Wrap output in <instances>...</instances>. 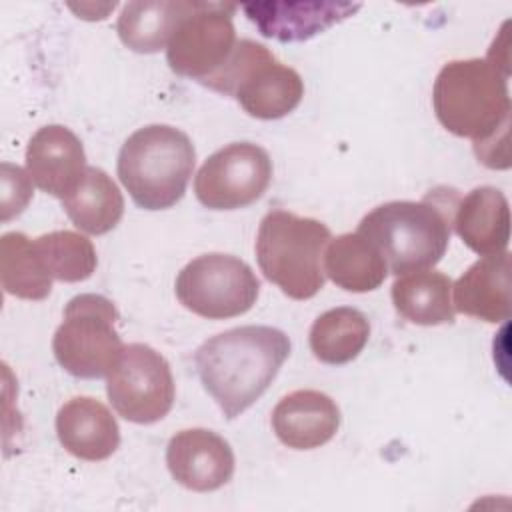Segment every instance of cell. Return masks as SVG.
Instances as JSON below:
<instances>
[{
	"label": "cell",
	"instance_id": "1",
	"mask_svg": "<svg viewBox=\"0 0 512 512\" xmlns=\"http://www.w3.org/2000/svg\"><path fill=\"white\" fill-rule=\"evenodd\" d=\"M500 48L494 40L486 58L444 64L432 88L438 122L460 138H472L478 160L488 168L510 166V72L508 56H498Z\"/></svg>",
	"mask_w": 512,
	"mask_h": 512
},
{
	"label": "cell",
	"instance_id": "21",
	"mask_svg": "<svg viewBox=\"0 0 512 512\" xmlns=\"http://www.w3.org/2000/svg\"><path fill=\"white\" fill-rule=\"evenodd\" d=\"M324 274L342 290L372 292L388 276L380 252L358 232L332 238L324 250Z\"/></svg>",
	"mask_w": 512,
	"mask_h": 512
},
{
	"label": "cell",
	"instance_id": "8",
	"mask_svg": "<svg viewBox=\"0 0 512 512\" xmlns=\"http://www.w3.org/2000/svg\"><path fill=\"white\" fill-rule=\"evenodd\" d=\"M260 282L252 268L230 254H202L190 260L176 278L180 304L208 320L246 314L258 298Z\"/></svg>",
	"mask_w": 512,
	"mask_h": 512
},
{
	"label": "cell",
	"instance_id": "4",
	"mask_svg": "<svg viewBox=\"0 0 512 512\" xmlns=\"http://www.w3.org/2000/svg\"><path fill=\"white\" fill-rule=\"evenodd\" d=\"M196 164L188 134L168 124L138 128L118 154V178L136 206L166 210L182 200Z\"/></svg>",
	"mask_w": 512,
	"mask_h": 512
},
{
	"label": "cell",
	"instance_id": "15",
	"mask_svg": "<svg viewBox=\"0 0 512 512\" xmlns=\"http://www.w3.org/2000/svg\"><path fill=\"white\" fill-rule=\"evenodd\" d=\"M340 426L338 404L320 390H294L272 410L278 440L294 450H312L330 442Z\"/></svg>",
	"mask_w": 512,
	"mask_h": 512
},
{
	"label": "cell",
	"instance_id": "25",
	"mask_svg": "<svg viewBox=\"0 0 512 512\" xmlns=\"http://www.w3.org/2000/svg\"><path fill=\"white\" fill-rule=\"evenodd\" d=\"M36 254L52 280L82 282L96 270L98 258L92 242L72 230H56L32 240Z\"/></svg>",
	"mask_w": 512,
	"mask_h": 512
},
{
	"label": "cell",
	"instance_id": "24",
	"mask_svg": "<svg viewBox=\"0 0 512 512\" xmlns=\"http://www.w3.org/2000/svg\"><path fill=\"white\" fill-rule=\"evenodd\" d=\"M0 278L6 294L24 300H44L52 290V278L44 270L34 242L22 232H6L0 238Z\"/></svg>",
	"mask_w": 512,
	"mask_h": 512
},
{
	"label": "cell",
	"instance_id": "12",
	"mask_svg": "<svg viewBox=\"0 0 512 512\" xmlns=\"http://www.w3.org/2000/svg\"><path fill=\"white\" fill-rule=\"evenodd\" d=\"M166 464L172 478L188 490L212 492L234 474L230 444L212 430L190 428L174 434L166 448Z\"/></svg>",
	"mask_w": 512,
	"mask_h": 512
},
{
	"label": "cell",
	"instance_id": "16",
	"mask_svg": "<svg viewBox=\"0 0 512 512\" xmlns=\"http://www.w3.org/2000/svg\"><path fill=\"white\" fill-rule=\"evenodd\" d=\"M56 434L72 456L88 462L110 458L120 444L116 418L92 396H76L58 410Z\"/></svg>",
	"mask_w": 512,
	"mask_h": 512
},
{
	"label": "cell",
	"instance_id": "19",
	"mask_svg": "<svg viewBox=\"0 0 512 512\" xmlns=\"http://www.w3.org/2000/svg\"><path fill=\"white\" fill-rule=\"evenodd\" d=\"M198 2L190 0H136L124 4L116 32L122 44L140 54H154L168 46L178 22Z\"/></svg>",
	"mask_w": 512,
	"mask_h": 512
},
{
	"label": "cell",
	"instance_id": "7",
	"mask_svg": "<svg viewBox=\"0 0 512 512\" xmlns=\"http://www.w3.org/2000/svg\"><path fill=\"white\" fill-rule=\"evenodd\" d=\"M116 320L118 310L106 296H74L66 304L62 324L52 340L58 364L74 378L108 376L124 348Z\"/></svg>",
	"mask_w": 512,
	"mask_h": 512
},
{
	"label": "cell",
	"instance_id": "11",
	"mask_svg": "<svg viewBox=\"0 0 512 512\" xmlns=\"http://www.w3.org/2000/svg\"><path fill=\"white\" fill-rule=\"evenodd\" d=\"M270 180L268 152L252 142H232L202 164L194 178V194L210 210H238L254 204Z\"/></svg>",
	"mask_w": 512,
	"mask_h": 512
},
{
	"label": "cell",
	"instance_id": "6",
	"mask_svg": "<svg viewBox=\"0 0 512 512\" xmlns=\"http://www.w3.org/2000/svg\"><path fill=\"white\" fill-rule=\"evenodd\" d=\"M202 84L234 96L250 116L260 120H278L290 114L304 96L300 74L254 40H238L224 68Z\"/></svg>",
	"mask_w": 512,
	"mask_h": 512
},
{
	"label": "cell",
	"instance_id": "2",
	"mask_svg": "<svg viewBox=\"0 0 512 512\" xmlns=\"http://www.w3.org/2000/svg\"><path fill=\"white\" fill-rule=\"evenodd\" d=\"M290 356L288 336L272 326H238L196 350L194 364L204 390L228 420L250 408Z\"/></svg>",
	"mask_w": 512,
	"mask_h": 512
},
{
	"label": "cell",
	"instance_id": "3",
	"mask_svg": "<svg viewBox=\"0 0 512 512\" xmlns=\"http://www.w3.org/2000/svg\"><path fill=\"white\" fill-rule=\"evenodd\" d=\"M454 206L438 192L418 202H386L368 212L356 232L380 252L388 272L404 276L428 270L446 254Z\"/></svg>",
	"mask_w": 512,
	"mask_h": 512
},
{
	"label": "cell",
	"instance_id": "5",
	"mask_svg": "<svg viewBox=\"0 0 512 512\" xmlns=\"http://www.w3.org/2000/svg\"><path fill=\"white\" fill-rule=\"evenodd\" d=\"M330 240V230L320 220L272 210L258 228L256 260L266 280L288 298L308 300L324 286L322 260Z\"/></svg>",
	"mask_w": 512,
	"mask_h": 512
},
{
	"label": "cell",
	"instance_id": "17",
	"mask_svg": "<svg viewBox=\"0 0 512 512\" xmlns=\"http://www.w3.org/2000/svg\"><path fill=\"white\" fill-rule=\"evenodd\" d=\"M452 226L462 242L480 256L508 250L510 206L494 186H478L460 198L452 212Z\"/></svg>",
	"mask_w": 512,
	"mask_h": 512
},
{
	"label": "cell",
	"instance_id": "26",
	"mask_svg": "<svg viewBox=\"0 0 512 512\" xmlns=\"http://www.w3.org/2000/svg\"><path fill=\"white\" fill-rule=\"evenodd\" d=\"M32 198V178L20 166L2 164V222L18 216Z\"/></svg>",
	"mask_w": 512,
	"mask_h": 512
},
{
	"label": "cell",
	"instance_id": "18",
	"mask_svg": "<svg viewBox=\"0 0 512 512\" xmlns=\"http://www.w3.org/2000/svg\"><path fill=\"white\" fill-rule=\"evenodd\" d=\"M454 310L484 320L504 322L512 314L510 254L482 256L452 284Z\"/></svg>",
	"mask_w": 512,
	"mask_h": 512
},
{
	"label": "cell",
	"instance_id": "22",
	"mask_svg": "<svg viewBox=\"0 0 512 512\" xmlns=\"http://www.w3.org/2000/svg\"><path fill=\"white\" fill-rule=\"evenodd\" d=\"M76 228L86 234H106L124 214V198L116 182L96 166H88L80 184L62 200Z\"/></svg>",
	"mask_w": 512,
	"mask_h": 512
},
{
	"label": "cell",
	"instance_id": "13",
	"mask_svg": "<svg viewBox=\"0 0 512 512\" xmlns=\"http://www.w3.org/2000/svg\"><path fill=\"white\" fill-rule=\"evenodd\" d=\"M86 168L84 146L66 126H42L28 142L26 172L46 194L64 200L80 184Z\"/></svg>",
	"mask_w": 512,
	"mask_h": 512
},
{
	"label": "cell",
	"instance_id": "9",
	"mask_svg": "<svg viewBox=\"0 0 512 512\" xmlns=\"http://www.w3.org/2000/svg\"><path fill=\"white\" fill-rule=\"evenodd\" d=\"M106 394L124 420L158 422L170 412L176 396L170 364L148 344H128L108 372Z\"/></svg>",
	"mask_w": 512,
	"mask_h": 512
},
{
	"label": "cell",
	"instance_id": "23",
	"mask_svg": "<svg viewBox=\"0 0 512 512\" xmlns=\"http://www.w3.org/2000/svg\"><path fill=\"white\" fill-rule=\"evenodd\" d=\"M370 336L368 318L350 306L330 308L320 314L310 328V350L324 364L352 362L366 346Z\"/></svg>",
	"mask_w": 512,
	"mask_h": 512
},
{
	"label": "cell",
	"instance_id": "10",
	"mask_svg": "<svg viewBox=\"0 0 512 512\" xmlns=\"http://www.w3.org/2000/svg\"><path fill=\"white\" fill-rule=\"evenodd\" d=\"M234 10V4L198 2L178 22L166 46V60L172 72L202 84L222 70L238 44L232 24Z\"/></svg>",
	"mask_w": 512,
	"mask_h": 512
},
{
	"label": "cell",
	"instance_id": "14",
	"mask_svg": "<svg viewBox=\"0 0 512 512\" xmlns=\"http://www.w3.org/2000/svg\"><path fill=\"white\" fill-rule=\"evenodd\" d=\"M262 36L280 42H302L356 14L352 2H250L240 6Z\"/></svg>",
	"mask_w": 512,
	"mask_h": 512
},
{
	"label": "cell",
	"instance_id": "20",
	"mask_svg": "<svg viewBox=\"0 0 512 512\" xmlns=\"http://www.w3.org/2000/svg\"><path fill=\"white\" fill-rule=\"evenodd\" d=\"M392 302L396 312L420 326L454 322L452 280L438 270H420L398 276L392 284Z\"/></svg>",
	"mask_w": 512,
	"mask_h": 512
}]
</instances>
